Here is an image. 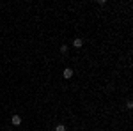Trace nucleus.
Returning a JSON list of instances; mask_svg holds the SVG:
<instances>
[{"label":"nucleus","instance_id":"1","mask_svg":"<svg viewBox=\"0 0 133 131\" xmlns=\"http://www.w3.org/2000/svg\"><path fill=\"white\" fill-rule=\"evenodd\" d=\"M62 76H64L66 80H69V78L73 76V69H69V67H66V69L62 71Z\"/></svg>","mask_w":133,"mask_h":131},{"label":"nucleus","instance_id":"2","mask_svg":"<svg viewBox=\"0 0 133 131\" xmlns=\"http://www.w3.org/2000/svg\"><path fill=\"white\" fill-rule=\"evenodd\" d=\"M11 122H12L14 126H20V124H21V117H20V115H12V119H11Z\"/></svg>","mask_w":133,"mask_h":131},{"label":"nucleus","instance_id":"3","mask_svg":"<svg viewBox=\"0 0 133 131\" xmlns=\"http://www.w3.org/2000/svg\"><path fill=\"white\" fill-rule=\"evenodd\" d=\"M83 44V41L80 39V37H76V39L73 41V46H75V48H80V46H82Z\"/></svg>","mask_w":133,"mask_h":131},{"label":"nucleus","instance_id":"4","mask_svg":"<svg viewBox=\"0 0 133 131\" xmlns=\"http://www.w3.org/2000/svg\"><path fill=\"white\" fill-rule=\"evenodd\" d=\"M55 131H66V126H64V124H59V126L55 128Z\"/></svg>","mask_w":133,"mask_h":131},{"label":"nucleus","instance_id":"5","mask_svg":"<svg viewBox=\"0 0 133 131\" xmlns=\"http://www.w3.org/2000/svg\"><path fill=\"white\" fill-rule=\"evenodd\" d=\"M61 53H68V44H62L61 46Z\"/></svg>","mask_w":133,"mask_h":131}]
</instances>
